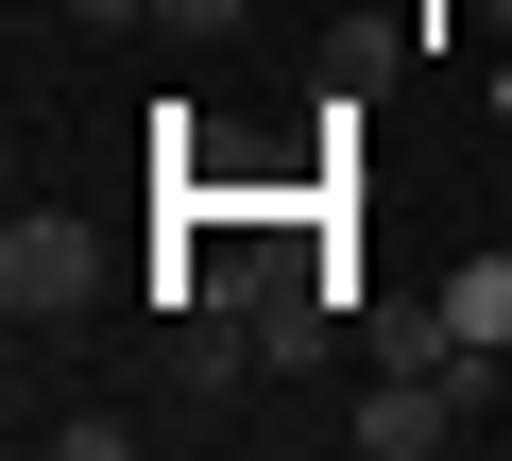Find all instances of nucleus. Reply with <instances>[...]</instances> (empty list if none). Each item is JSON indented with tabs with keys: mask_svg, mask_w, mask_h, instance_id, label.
Here are the masks:
<instances>
[{
	"mask_svg": "<svg viewBox=\"0 0 512 461\" xmlns=\"http://www.w3.org/2000/svg\"><path fill=\"white\" fill-rule=\"evenodd\" d=\"M103 308V222L86 205H18V222H0V325H86Z\"/></svg>",
	"mask_w": 512,
	"mask_h": 461,
	"instance_id": "1",
	"label": "nucleus"
},
{
	"mask_svg": "<svg viewBox=\"0 0 512 461\" xmlns=\"http://www.w3.org/2000/svg\"><path fill=\"white\" fill-rule=\"evenodd\" d=\"M444 325H461V342H495V359H512V240H478V257H461V274H444Z\"/></svg>",
	"mask_w": 512,
	"mask_h": 461,
	"instance_id": "2",
	"label": "nucleus"
}]
</instances>
